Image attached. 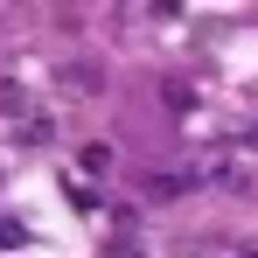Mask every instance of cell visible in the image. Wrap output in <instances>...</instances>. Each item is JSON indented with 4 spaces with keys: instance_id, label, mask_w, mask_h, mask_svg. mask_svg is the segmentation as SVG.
Returning a JSON list of instances; mask_svg holds the SVG:
<instances>
[{
    "instance_id": "6da1fadb",
    "label": "cell",
    "mask_w": 258,
    "mask_h": 258,
    "mask_svg": "<svg viewBox=\"0 0 258 258\" xmlns=\"http://www.w3.org/2000/svg\"><path fill=\"white\" fill-rule=\"evenodd\" d=\"M188 188H203L196 168H161V174H147V196H154V203H174V196H188Z\"/></svg>"
},
{
    "instance_id": "7a4b0ae2",
    "label": "cell",
    "mask_w": 258,
    "mask_h": 258,
    "mask_svg": "<svg viewBox=\"0 0 258 258\" xmlns=\"http://www.w3.org/2000/svg\"><path fill=\"white\" fill-rule=\"evenodd\" d=\"M28 112V84L21 77H0V119H21Z\"/></svg>"
},
{
    "instance_id": "3957f363",
    "label": "cell",
    "mask_w": 258,
    "mask_h": 258,
    "mask_svg": "<svg viewBox=\"0 0 258 258\" xmlns=\"http://www.w3.org/2000/svg\"><path fill=\"white\" fill-rule=\"evenodd\" d=\"M77 168H84L91 181H105V174H112V147H105V140H91L84 154H77Z\"/></svg>"
},
{
    "instance_id": "277c9868",
    "label": "cell",
    "mask_w": 258,
    "mask_h": 258,
    "mask_svg": "<svg viewBox=\"0 0 258 258\" xmlns=\"http://www.w3.org/2000/svg\"><path fill=\"white\" fill-rule=\"evenodd\" d=\"M63 84H70V91H98L105 70H98V63H63Z\"/></svg>"
},
{
    "instance_id": "5b68a950",
    "label": "cell",
    "mask_w": 258,
    "mask_h": 258,
    "mask_svg": "<svg viewBox=\"0 0 258 258\" xmlns=\"http://www.w3.org/2000/svg\"><path fill=\"white\" fill-rule=\"evenodd\" d=\"M161 98H168V105H174V119H188V112H196V91H188V84H168V91H161Z\"/></svg>"
},
{
    "instance_id": "8992f818",
    "label": "cell",
    "mask_w": 258,
    "mask_h": 258,
    "mask_svg": "<svg viewBox=\"0 0 258 258\" xmlns=\"http://www.w3.org/2000/svg\"><path fill=\"white\" fill-rule=\"evenodd\" d=\"M21 140H28V147H42V140H56V119H21Z\"/></svg>"
},
{
    "instance_id": "52a82bcc",
    "label": "cell",
    "mask_w": 258,
    "mask_h": 258,
    "mask_svg": "<svg viewBox=\"0 0 258 258\" xmlns=\"http://www.w3.org/2000/svg\"><path fill=\"white\" fill-rule=\"evenodd\" d=\"M14 244H28V230H21V223H7V216H0V251H14Z\"/></svg>"
}]
</instances>
